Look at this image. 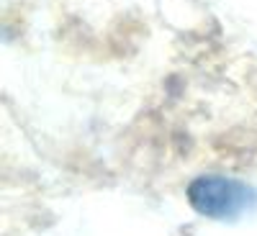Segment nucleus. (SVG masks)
I'll list each match as a JSON object with an SVG mask.
<instances>
[{"mask_svg":"<svg viewBox=\"0 0 257 236\" xmlns=\"http://www.w3.org/2000/svg\"><path fill=\"white\" fill-rule=\"evenodd\" d=\"M188 203L196 213L211 221H231L257 203V192L242 180L206 175L188 185Z\"/></svg>","mask_w":257,"mask_h":236,"instance_id":"obj_1","label":"nucleus"}]
</instances>
